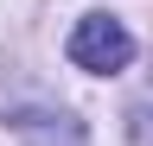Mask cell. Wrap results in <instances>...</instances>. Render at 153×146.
I'll list each match as a JSON object with an SVG mask.
<instances>
[{"instance_id": "cell-1", "label": "cell", "mask_w": 153, "mask_h": 146, "mask_svg": "<svg viewBox=\"0 0 153 146\" xmlns=\"http://www.w3.org/2000/svg\"><path fill=\"white\" fill-rule=\"evenodd\" d=\"M64 51H70L76 70H89V76H115V70L134 64V32L121 19H108V13H89V19H76V32H70Z\"/></svg>"}, {"instance_id": "cell-2", "label": "cell", "mask_w": 153, "mask_h": 146, "mask_svg": "<svg viewBox=\"0 0 153 146\" xmlns=\"http://www.w3.org/2000/svg\"><path fill=\"white\" fill-rule=\"evenodd\" d=\"M7 127H13L26 146H89L83 121H76V114H64V108H13V114H7Z\"/></svg>"}, {"instance_id": "cell-3", "label": "cell", "mask_w": 153, "mask_h": 146, "mask_svg": "<svg viewBox=\"0 0 153 146\" xmlns=\"http://www.w3.org/2000/svg\"><path fill=\"white\" fill-rule=\"evenodd\" d=\"M128 121H134V140H153V108H147V102H140V108H134V114H128Z\"/></svg>"}]
</instances>
